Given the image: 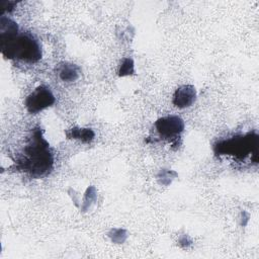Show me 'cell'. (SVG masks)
I'll list each match as a JSON object with an SVG mask.
<instances>
[{
  "label": "cell",
  "mask_w": 259,
  "mask_h": 259,
  "mask_svg": "<svg viewBox=\"0 0 259 259\" xmlns=\"http://www.w3.org/2000/svg\"><path fill=\"white\" fill-rule=\"evenodd\" d=\"M0 50L9 60L35 63L41 59V49L37 39L29 32L19 31L15 21L0 16Z\"/></svg>",
  "instance_id": "6da1fadb"
},
{
  "label": "cell",
  "mask_w": 259,
  "mask_h": 259,
  "mask_svg": "<svg viewBox=\"0 0 259 259\" xmlns=\"http://www.w3.org/2000/svg\"><path fill=\"white\" fill-rule=\"evenodd\" d=\"M53 163V153L49 143L42 137L41 130L38 127L32 130L31 136L23 147L20 159L17 160V168L38 178L50 173Z\"/></svg>",
  "instance_id": "7a4b0ae2"
},
{
  "label": "cell",
  "mask_w": 259,
  "mask_h": 259,
  "mask_svg": "<svg viewBox=\"0 0 259 259\" xmlns=\"http://www.w3.org/2000/svg\"><path fill=\"white\" fill-rule=\"evenodd\" d=\"M258 146L257 136L252 137L251 134L244 137H236L230 140L221 142L215 146L218 153H224L228 155H234L237 157H243L248 155L253 150H256Z\"/></svg>",
  "instance_id": "3957f363"
},
{
  "label": "cell",
  "mask_w": 259,
  "mask_h": 259,
  "mask_svg": "<svg viewBox=\"0 0 259 259\" xmlns=\"http://www.w3.org/2000/svg\"><path fill=\"white\" fill-rule=\"evenodd\" d=\"M56 101V98L52 90L45 86L40 85L36 87L25 99V107L29 113L35 114L44 109L52 106Z\"/></svg>",
  "instance_id": "277c9868"
},
{
  "label": "cell",
  "mask_w": 259,
  "mask_h": 259,
  "mask_svg": "<svg viewBox=\"0 0 259 259\" xmlns=\"http://www.w3.org/2000/svg\"><path fill=\"white\" fill-rule=\"evenodd\" d=\"M154 126L162 139L173 141L183 132L184 122L177 115H168L158 118Z\"/></svg>",
  "instance_id": "5b68a950"
},
{
  "label": "cell",
  "mask_w": 259,
  "mask_h": 259,
  "mask_svg": "<svg viewBox=\"0 0 259 259\" xmlns=\"http://www.w3.org/2000/svg\"><path fill=\"white\" fill-rule=\"evenodd\" d=\"M196 99V89L193 85H182L178 87L174 94L172 102L178 108L191 106Z\"/></svg>",
  "instance_id": "8992f818"
},
{
  "label": "cell",
  "mask_w": 259,
  "mask_h": 259,
  "mask_svg": "<svg viewBox=\"0 0 259 259\" xmlns=\"http://www.w3.org/2000/svg\"><path fill=\"white\" fill-rule=\"evenodd\" d=\"M80 68L72 63L64 62L58 65L57 67V75L60 80L64 82H74L80 76Z\"/></svg>",
  "instance_id": "52a82bcc"
},
{
  "label": "cell",
  "mask_w": 259,
  "mask_h": 259,
  "mask_svg": "<svg viewBox=\"0 0 259 259\" xmlns=\"http://www.w3.org/2000/svg\"><path fill=\"white\" fill-rule=\"evenodd\" d=\"M66 136L68 139L79 140L83 143H90L93 141L95 137V133L88 127H78L74 126L68 131H66Z\"/></svg>",
  "instance_id": "ba28073f"
},
{
  "label": "cell",
  "mask_w": 259,
  "mask_h": 259,
  "mask_svg": "<svg viewBox=\"0 0 259 259\" xmlns=\"http://www.w3.org/2000/svg\"><path fill=\"white\" fill-rule=\"evenodd\" d=\"M135 72V66H134V61L131 58H125L121 62V65L118 70V76L124 77L134 74Z\"/></svg>",
  "instance_id": "9c48e42d"
},
{
  "label": "cell",
  "mask_w": 259,
  "mask_h": 259,
  "mask_svg": "<svg viewBox=\"0 0 259 259\" xmlns=\"http://www.w3.org/2000/svg\"><path fill=\"white\" fill-rule=\"evenodd\" d=\"M108 236L111 239V241L115 243H123L126 239V233L122 229H112L109 232Z\"/></svg>",
  "instance_id": "30bf717a"
},
{
  "label": "cell",
  "mask_w": 259,
  "mask_h": 259,
  "mask_svg": "<svg viewBox=\"0 0 259 259\" xmlns=\"http://www.w3.org/2000/svg\"><path fill=\"white\" fill-rule=\"evenodd\" d=\"M15 5L16 2L14 1H0V8L5 12H11Z\"/></svg>",
  "instance_id": "8fae6325"
}]
</instances>
